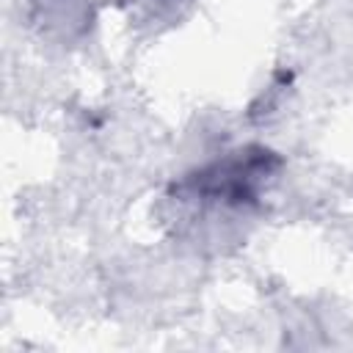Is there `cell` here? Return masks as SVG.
Wrapping results in <instances>:
<instances>
[{
    "mask_svg": "<svg viewBox=\"0 0 353 353\" xmlns=\"http://www.w3.org/2000/svg\"><path fill=\"white\" fill-rule=\"evenodd\" d=\"M281 160L265 146L237 149L179 182V193L221 207H248L259 199L265 185L276 176Z\"/></svg>",
    "mask_w": 353,
    "mask_h": 353,
    "instance_id": "6da1fadb",
    "label": "cell"
}]
</instances>
